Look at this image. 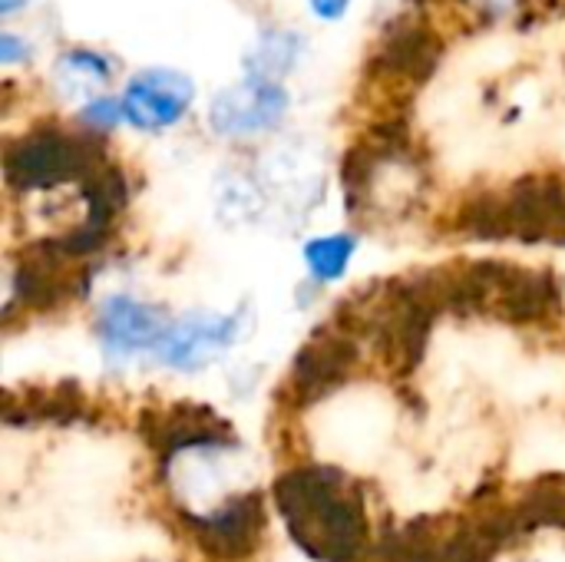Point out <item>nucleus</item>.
<instances>
[{
  "mask_svg": "<svg viewBox=\"0 0 565 562\" xmlns=\"http://www.w3.org/2000/svg\"><path fill=\"white\" fill-rule=\"evenodd\" d=\"M275 507L288 537L315 562L371 560L364 490L338 467L301 464L275 480Z\"/></svg>",
  "mask_w": 565,
  "mask_h": 562,
  "instance_id": "1",
  "label": "nucleus"
},
{
  "mask_svg": "<svg viewBox=\"0 0 565 562\" xmlns=\"http://www.w3.org/2000/svg\"><path fill=\"white\" fill-rule=\"evenodd\" d=\"M103 139L63 126H36L3 152V176L13 192H46L66 182L83 185L106 166Z\"/></svg>",
  "mask_w": 565,
  "mask_h": 562,
  "instance_id": "2",
  "label": "nucleus"
},
{
  "mask_svg": "<svg viewBox=\"0 0 565 562\" xmlns=\"http://www.w3.org/2000/svg\"><path fill=\"white\" fill-rule=\"evenodd\" d=\"M179 523L209 560H245L258 550L265 533V494L248 490L205 513H179Z\"/></svg>",
  "mask_w": 565,
  "mask_h": 562,
  "instance_id": "3",
  "label": "nucleus"
},
{
  "mask_svg": "<svg viewBox=\"0 0 565 562\" xmlns=\"http://www.w3.org/2000/svg\"><path fill=\"white\" fill-rule=\"evenodd\" d=\"M358 364H361L358 338L331 321L321 331H315L311 341L298 351L288 374V391L298 404H315L328 397L334 388L348 384Z\"/></svg>",
  "mask_w": 565,
  "mask_h": 562,
  "instance_id": "4",
  "label": "nucleus"
},
{
  "mask_svg": "<svg viewBox=\"0 0 565 562\" xmlns=\"http://www.w3.org/2000/svg\"><path fill=\"white\" fill-rule=\"evenodd\" d=\"M288 113V93L281 83L245 76L225 86L209 106V126L222 139H258L281 126Z\"/></svg>",
  "mask_w": 565,
  "mask_h": 562,
  "instance_id": "5",
  "label": "nucleus"
},
{
  "mask_svg": "<svg viewBox=\"0 0 565 562\" xmlns=\"http://www.w3.org/2000/svg\"><path fill=\"white\" fill-rule=\"evenodd\" d=\"M238 338H242V311H232V315L192 311L169 325V331L162 335L152 354L159 364L192 374L218 361Z\"/></svg>",
  "mask_w": 565,
  "mask_h": 562,
  "instance_id": "6",
  "label": "nucleus"
},
{
  "mask_svg": "<svg viewBox=\"0 0 565 562\" xmlns=\"http://www.w3.org/2000/svg\"><path fill=\"white\" fill-rule=\"evenodd\" d=\"M192 99H195V83L185 73L166 66L136 73L119 96L126 123L142 132H162L175 126L192 109Z\"/></svg>",
  "mask_w": 565,
  "mask_h": 562,
  "instance_id": "7",
  "label": "nucleus"
},
{
  "mask_svg": "<svg viewBox=\"0 0 565 562\" xmlns=\"http://www.w3.org/2000/svg\"><path fill=\"white\" fill-rule=\"evenodd\" d=\"M169 325L172 321H166L162 308L129 295H113L99 308L96 335L109 361H129L142 351H156Z\"/></svg>",
  "mask_w": 565,
  "mask_h": 562,
  "instance_id": "8",
  "label": "nucleus"
},
{
  "mask_svg": "<svg viewBox=\"0 0 565 562\" xmlns=\"http://www.w3.org/2000/svg\"><path fill=\"white\" fill-rule=\"evenodd\" d=\"M563 308V282L546 268L507 262V275L493 305V318L507 325H543Z\"/></svg>",
  "mask_w": 565,
  "mask_h": 562,
  "instance_id": "9",
  "label": "nucleus"
},
{
  "mask_svg": "<svg viewBox=\"0 0 565 562\" xmlns=\"http://www.w3.org/2000/svg\"><path fill=\"white\" fill-rule=\"evenodd\" d=\"M63 265L66 262L56 258L53 252H46L40 242H30L20 255V265L13 268V278H10L7 311L13 305H23L30 311H50V308H60L63 301H70L83 285Z\"/></svg>",
  "mask_w": 565,
  "mask_h": 562,
  "instance_id": "10",
  "label": "nucleus"
},
{
  "mask_svg": "<svg viewBox=\"0 0 565 562\" xmlns=\"http://www.w3.org/2000/svg\"><path fill=\"white\" fill-rule=\"evenodd\" d=\"M3 421L10 427H20V424H56V427H70V424H89V421H96V414H93L89 401L83 397V391L73 388L70 381H63L53 391L30 394L23 401L7 397Z\"/></svg>",
  "mask_w": 565,
  "mask_h": 562,
  "instance_id": "11",
  "label": "nucleus"
},
{
  "mask_svg": "<svg viewBox=\"0 0 565 562\" xmlns=\"http://www.w3.org/2000/svg\"><path fill=\"white\" fill-rule=\"evenodd\" d=\"M437 63V40L417 26V23H401L394 26L377 50V70L401 76V79H424Z\"/></svg>",
  "mask_w": 565,
  "mask_h": 562,
  "instance_id": "12",
  "label": "nucleus"
},
{
  "mask_svg": "<svg viewBox=\"0 0 565 562\" xmlns=\"http://www.w3.org/2000/svg\"><path fill=\"white\" fill-rule=\"evenodd\" d=\"M113 79V63L89 50V46H73L63 50L53 63V86L63 99H96L103 96L99 89Z\"/></svg>",
  "mask_w": 565,
  "mask_h": 562,
  "instance_id": "13",
  "label": "nucleus"
},
{
  "mask_svg": "<svg viewBox=\"0 0 565 562\" xmlns=\"http://www.w3.org/2000/svg\"><path fill=\"white\" fill-rule=\"evenodd\" d=\"M454 232H460L467 238H480V242L513 238L503 192H480V195L467 199L454 215Z\"/></svg>",
  "mask_w": 565,
  "mask_h": 562,
  "instance_id": "14",
  "label": "nucleus"
},
{
  "mask_svg": "<svg viewBox=\"0 0 565 562\" xmlns=\"http://www.w3.org/2000/svg\"><path fill=\"white\" fill-rule=\"evenodd\" d=\"M298 53H301V36L291 33V30H265L252 50L245 53V76H255V79H271L278 83L295 63H298Z\"/></svg>",
  "mask_w": 565,
  "mask_h": 562,
  "instance_id": "15",
  "label": "nucleus"
},
{
  "mask_svg": "<svg viewBox=\"0 0 565 562\" xmlns=\"http://www.w3.org/2000/svg\"><path fill=\"white\" fill-rule=\"evenodd\" d=\"M520 513L526 517L530 530H543V527H556L565 530V474H546L536 477L526 494L516 500Z\"/></svg>",
  "mask_w": 565,
  "mask_h": 562,
  "instance_id": "16",
  "label": "nucleus"
},
{
  "mask_svg": "<svg viewBox=\"0 0 565 562\" xmlns=\"http://www.w3.org/2000/svg\"><path fill=\"white\" fill-rule=\"evenodd\" d=\"M358 252V235L354 232H331V235H318L305 245V265L315 285L324 282H338L351 258Z\"/></svg>",
  "mask_w": 565,
  "mask_h": 562,
  "instance_id": "17",
  "label": "nucleus"
},
{
  "mask_svg": "<svg viewBox=\"0 0 565 562\" xmlns=\"http://www.w3.org/2000/svg\"><path fill=\"white\" fill-rule=\"evenodd\" d=\"M122 119H126V116H122V103H119L116 96H96V99L83 103V109H79L83 129L93 132V136H99V139H103L106 132H113Z\"/></svg>",
  "mask_w": 565,
  "mask_h": 562,
  "instance_id": "18",
  "label": "nucleus"
},
{
  "mask_svg": "<svg viewBox=\"0 0 565 562\" xmlns=\"http://www.w3.org/2000/svg\"><path fill=\"white\" fill-rule=\"evenodd\" d=\"M526 0H463L467 10H473L483 20H503L510 13H516Z\"/></svg>",
  "mask_w": 565,
  "mask_h": 562,
  "instance_id": "19",
  "label": "nucleus"
},
{
  "mask_svg": "<svg viewBox=\"0 0 565 562\" xmlns=\"http://www.w3.org/2000/svg\"><path fill=\"white\" fill-rule=\"evenodd\" d=\"M26 56H30L26 40H20V36L10 33V30H3V33H0V63H3V66H13L17 60H26Z\"/></svg>",
  "mask_w": 565,
  "mask_h": 562,
  "instance_id": "20",
  "label": "nucleus"
},
{
  "mask_svg": "<svg viewBox=\"0 0 565 562\" xmlns=\"http://www.w3.org/2000/svg\"><path fill=\"white\" fill-rule=\"evenodd\" d=\"M311 13L321 17V20H341L344 10L351 7V0H308Z\"/></svg>",
  "mask_w": 565,
  "mask_h": 562,
  "instance_id": "21",
  "label": "nucleus"
}]
</instances>
